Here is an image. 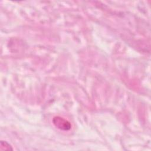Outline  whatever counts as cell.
I'll use <instances>...</instances> for the list:
<instances>
[{"label":"cell","mask_w":151,"mask_h":151,"mask_svg":"<svg viewBox=\"0 0 151 151\" xmlns=\"http://www.w3.org/2000/svg\"><path fill=\"white\" fill-rule=\"evenodd\" d=\"M1 149L5 150H11L13 149L12 148L11 146L5 141H1Z\"/></svg>","instance_id":"obj_2"},{"label":"cell","mask_w":151,"mask_h":151,"mask_svg":"<svg viewBox=\"0 0 151 151\" xmlns=\"http://www.w3.org/2000/svg\"><path fill=\"white\" fill-rule=\"evenodd\" d=\"M52 122L57 128L62 130H68L71 127V123L67 120L61 117H54L52 119Z\"/></svg>","instance_id":"obj_1"}]
</instances>
